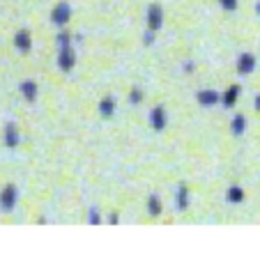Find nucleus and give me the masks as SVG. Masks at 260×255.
Listing matches in <instances>:
<instances>
[{"mask_svg": "<svg viewBox=\"0 0 260 255\" xmlns=\"http://www.w3.org/2000/svg\"><path fill=\"white\" fill-rule=\"evenodd\" d=\"M55 42H58V67L62 71H72L74 64H76V51L72 46V34L60 32L55 37Z\"/></svg>", "mask_w": 260, "mask_h": 255, "instance_id": "obj_1", "label": "nucleus"}, {"mask_svg": "<svg viewBox=\"0 0 260 255\" xmlns=\"http://www.w3.org/2000/svg\"><path fill=\"white\" fill-rule=\"evenodd\" d=\"M16 200H19V189H16L14 184H7V187L3 189V193H0V209L5 211V214L14 211Z\"/></svg>", "mask_w": 260, "mask_h": 255, "instance_id": "obj_2", "label": "nucleus"}, {"mask_svg": "<svg viewBox=\"0 0 260 255\" xmlns=\"http://www.w3.org/2000/svg\"><path fill=\"white\" fill-rule=\"evenodd\" d=\"M147 30H152V32H157V30H161L164 25V7L159 5V3H152V5L147 7Z\"/></svg>", "mask_w": 260, "mask_h": 255, "instance_id": "obj_3", "label": "nucleus"}, {"mask_svg": "<svg viewBox=\"0 0 260 255\" xmlns=\"http://www.w3.org/2000/svg\"><path fill=\"white\" fill-rule=\"evenodd\" d=\"M69 19H72V7H69V3H60V5H55L53 12H51V23H53L55 28H64V25L69 23Z\"/></svg>", "mask_w": 260, "mask_h": 255, "instance_id": "obj_4", "label": "nucleus"}, {"mask_svg": "<svg viewBox=\"0 0 260 255\" xmlns=\"http://www.w3.org/2000/svg\"><path fill=\"white\" fill-rule=\"evenodd\" d=\"M168 124V115H166V108L164 106H154L152 111H150V127L154 129V131H164Z\"/></svg>", "mask_w": 260, "mask_h": 255, "instance_id": "obj_5", "label": "nucleus"}, {"mask_svg": "<svg viewBox=\"0 0 260 255\" xmlns=\"http://www.w3.org/2000/svg\"><path fill=\"white\" fill-rule=\"evenodd\" d=\"M3 142H5V148H10V150H14V148H19V145H21V133H19V129H16L14 122H7L5 124Z\"/></svg>", "mask_w": 260, "mask_h": 255, "instance_id": "obj_6", "label": "nucleus"}, {"mask_svg": "<svg viewBox=\"0 0 260 255\" xmlns=\"http://www.w3.org/2000/svg\"><path fill=\"white\" fill-rule=\"evenodd\" d=\"M255 69V55L251 53H242L240 58H237V74L242 76H249L251 71Z\"/></svg>", "mask_w": 260, "mask_h": 255, "instance_id": "obj_7", "label": "nucleus"}, {"mask_svg": "<svg viewBox=\"0 0 260 255\" xmlns=\"http://www.w3.org/2000/svg\"><path fill=\"white\" fill-rule=\"evenodd\" d=\"M19 92H21V97H23L25 101H35L37 94H40V85L28 79V81H23V83L19 85Z\"/></svg>", "mask_w": 260, "mask_h": 255, "instance_id": "obj_8", "label": "nucleus"}, {"mask_svg": "<svg viewBox=\"0 0 260 255\" xmlns=\"http://www.w3.org/2000/svg\"><path fill=\"white\" fill-rule=\"evenodd\" d=\"M14 46L21 51V53H28V51L32 49V40H30V32L25 28L14 34Z\"/></svg>", "mask_w": 260, "mask_h": 255, "instance_id": "obj_9", "label": "nucleus"}, {"mask_svg": "<svg viewBox=\"0 0 260 255\" xmlns=\"http://www.w3.org/2000/svg\"><path fill=\"white\" fill-rule=\"evenodd\" d=\"M240 92H242V88L240 85H231V88L226 90V92L221 94V99L219 101L223 103V108H233L237 103V99H240Z\"/></svg>", "mask_w": 260, "mask_h": 255, "instance_id": "obj_10", "label": "nucleus"}, {"mask_svg": "<svg viewBox=\"0 0 260 255\" xmlns=\"http://www.w3.org/2000/svg\"><path fill=\"white\" fill-rule=\"evenodd\" d=\"M196 99L201 106H214V103H219L221 94L216 92V90H201V92L196 94Z\"/></svg>", "mask_w": 260, "mask_h": 255, "instance_id": "obj_11", "label": "nucleus"}, {"mask_svg": "<svg viewBox=\"0 0 260 255\" xmlns=\"http://www.w3.org/2000/svg\"><path fill=\"white\" fill-rule=\"evenodd\" d=\"M113 113H115V99L104 97L102 101H99V115H102L104 120H108V118H113Z\"/></svg>", "mask_w": 260, "mask_h": 255, "instance_id": "obj_12", "label": "nucleus"}, {"mask_svg": "<svg viewBox=\"0 0 260 255\" xmlns=\"http://www.w3.org/2000/svg\"><path fill=\"white\" fill-rule=\"evenodd\" d=\"M175 205H177V211H184L189 207V189H187V184H180V187H177Z\"/></svg>", "mask_w": 260, "mask_h": 255, "instance_id": "obj_13", "label": "nucleus"}, {"mask_svg": "<svg viewBox=\"0 0 260 255\" xmlns=\"http://www.w3.org/2000/svg\"><path fill=\"white\" fill-rule=\"evenodd\" d=\"M161 209H164L161 198H159L157 193H152V196L147 198V214H150V216H159V214H161Z\"/></svg>", "mask_w": 260, "mask_h": 255, "instance_id": "obj_14", "label": "nucleus"}, {"mask_svg": "<svg viewBox=\"0 0 260 255\" xmlns=\"http://www.w3.org/2000/svg\"><path fill=\"white\" fill-rule=\"evenodd\" d=\"M231 131H233V136H237V138H240L242 133L246 131V118H244L242 113L233 118V122H231Z\"/></svg>", "mask_w": 260, "mask_h": 255, "instance_id": "obj_15", "label": "nucleus"}, {"mask_svg": "<svg viewBox=\"0 0 260 255\" xmlns=\"http://www.w3.org/2000/svg\"><path fill=\"white\" fill-rule=\"evenodd\" d=\"M226 200L231 202V205H240L242 200H244V191H242V187H231L228 189V193H226Z\"/></svg>", "mask_w": 260, "mask_h": 255, "instance_id": "obj_16", "label": "nucleus"}, {"mask_svg": "<svg viewBox=\"0 0 260 255\" xmlns=\"http://www.w3.org/2000/svg\"><path fill=\"white\" fill-rule=\"evenodd\" d=\"M88 223H90V226H99V223H102V214H99L94 207L88 211Z\"/></svg>", "mask_w": 260, "mask_h": 255, "instance_id": "obj_17", "label": "nucleus"}, {"mask_svg": "<svg viewBox=\"0 0 260 255\" xmlns=\"http://www.w3.org/2000/svg\"><path fill=\"white\" fill-rule=\"evenodd\" d=\"M143 101V92L141 90H132V92H129V103H141Z\"/></svg>", "mask_w": 260, "mask_h": 255, "instance_id": "obj_18", "label": "nucleus"}, {"mask_svg": "<svg viewBox=\"0 0 260 255\" xmlns=\"http://www.w3.org/2000/svg\"><path fill=\"white\" fill-rule=\"evenodd\" d=\"M221 3V7L223 10H228V12H235L237 10V0H219Z\"/></svg>", "mask_w": 260, "mask_h": 255, "instance_id": "obj_19", "label": "nucleus"}, {"mask_svg": "<svg viewBox=\"0 0 260 255\" xmlns=\"http://www.w3.org/2000/svg\"><path fill=\"white\" fill-rule=\"evenodd\" d=\"M152 42H154V32H152V30H147V32L143 34V44H145V46H150V44H152Z\"/></svg>", "mask_w": 260, "mask_h": 255, "instance_id": "obj_20", "label": "nucleus"}, {"mask_svg": "<svg viewBox=\"0 0 260 255\" xmlns=\"http://www.w3.org/2000/svg\"><path fill=\"white\" fill-rule=\"evenodd\" d=\"M108 221H111V226H118V223H120V216L118 214H111V216H108Z\"/></svg>", "mask_w": 260, "mask_h": 255, "instance_id": "obj_21", "label": "nucleus"}, {"mask_svg": "<svg viewBox=\"0 0 260 255\" xmlns=\"http://www.w3.org/2000/svg\"><path fill=\"white\" fill-rule=\"evenodd\" d=\"M253 106H255V111H260V94H255V99H253Z\"/></svg>", "mask_w": 260, "mask_h": 255, "instance_id": "obj_22", "label": "nucleus"}, {"mask_svg": "<svg viewBox=\"0 0 260 255\" xmlns=\"http://www.w3.org/2000/svg\"><path fill=\"white\" fill-rule=\"evenodd\" d=\"M255 14L260 16V0H258V3H255Z\"/></svg>", "mask_w": 260, "mask_h": 255, "instance_id": "obj_23", "label": "nucleus"}]
</instances>
